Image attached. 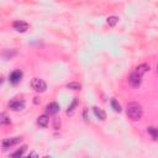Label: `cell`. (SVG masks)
Masks as SVG:
<instances>
[{
	"label": "cell",
	"mask_w": 158,
	"mask_h": 158,
	"mask_svg": "<svg viewBox=\"0 0 158 158\" xmlns=\"http://www.w3.org/2000/svg\"><path fill=\"white\" fill-rule=\"evenodd\" d=\"M147 132L152 136V138H154V140H157V138H158V129L157 127H148L147 129Z\"/></svg>",
	"instance_id": "cell-13"
},
{
	"label": "cell",
	"mask_w": 158,
	"mask_h": 158,
	"mask_svg": "<svg viewBox=\"0 0 158 158\" xmlns=\"http://www.w3.org/2000/svg\"><path fill=\"white\" fill-rule=\"evenodd\" d=\"M12 27L17 31V32H25L29 30V24L25 22V21H21V20H19V21H15L12 24Z\"/></svg>",
	"instance_id": "cell-6"
},
{
	"label": "cell",
	"mask_w": 158,
	"mask_h": 158,
	"mask_svg": "<svg viewBox=\"0 0 158 158\" xmlns=\"http://www.w3.org/2000/svg\"><path fill=\"white\" fill-rule=\"evenodd\" d=\"M157 69H158V67H157Z\"/></svg>",
	"instance_id": "cell-20"
},
{
	"label": "cell",
	"mask_w": 158,
	"mask_h": 158,
	"mask_svg": "<svg viewBox=\"0 0 158 158\" xmlns=\"http://www.w3.org/2000/svg\"><path fill=\"white\" fill-rule=\"evenodd\" d=\"M21 79H22V72L21 70H14L11 74H10V83L12 84H17L21 82Z\"/></svg>",
	"instance_id": "cell-7"
},
{
	"label": "cell",
	"mask_w": 158,
	"mask_h": 158,
	"mask_svg": "<svg viewBox=\"0 0 158 158\" xmlns=\"http://www.w3.org/2000/svg\"><path fill=\"white\" fill-rule=\"evenodd\" d=\"M31 87H32L33 90H36V91H38V93H43V91H46V89H47L46 82L42 81V79H40V78H33V79H32Z\"/></svg>",
	"instance_id": "cell-2"
},
{
	"label": "cell",
	"mask_w": 158,
	"mask_h": 158,
	"mask_svg": "<svg viewBox=\"0 0 158 158\" xmlns=\"http://www.w3.org/2000/svg\"><path fill=\"white\" fill-rule=\"evenodd\" d=\"M110 104H111V108H112V109H114L116 112H121V105L117 103V100H116V99H111Z\"/></svg>",
	"instance_id": "cell-12"
},
{
	"label": "cell",
	"mask_w": 158,
	"mask_h": 158,
	"mask_svg": "<svg viewBox=\"0 0 158 158\" xmlns=\"http://www.w3.org/2000/svg\"><path fill=\"white\" fill-rule=\"evenodd\" d=\"M67 88L68 89H72V90H81L82 89V85L77 83V82H72V83H68L67 84Z\"/></svg>",
	"instance_id": "cell-14"
},
{
	"label": "cell",
	"mask_w": 158,
	"mask_h": 158,
	"mask_svg": "<svg viewBox=\"0 0 158 158\" xmlns=\"http://www.w3.org/2000/svg\"><path fill=\"white\" fill-rule=\"evenodd\" d=\"M48 124H50V117H48V115H41V116H38V118H37V125H38L40 127L45 129V127L48 126Z\"/></svg>",
	"instance_id": "cell-8"
},
{
	"label": "cell",
	"mask_w": 158,
	"mask_h": 158,
	"mask_svg": "<svg viewBox=\"0 0 158 158\" xmlns=\"http://www.w3.org/2000/svg\"><path fill=\"white\" fill-rule=\"evenodd\" d=\"M9 108L12 111H21L25 109V101L24 100H12L9 103Z\"/></svg>",
	"instance_id": "cell-4"
},
{
	"label": "cell",
	"mask_w": 158,
	"mask_h": 158,
	"mask_svg": "<svg viewBox=\"0 0 158 158\" xmlns=\"http://www.w3.org/2000/svg\"><path fill=\"white\" fill-rule=\"evenodd\" d=\"M148 69H149V67L147 64H140V66L136 68V73H138L140 75H143Z\"/></svg>",
	"instance_id": "cell-11"
},
{
	"label": "cell",
	"mask_w": 158,
	"mask_h": 158,
	"mask_svg": "<svg viewBox=\"0 0 158 158\" xmlns=\"http://www.w3.org/2000/svg\"><path fill=\"white\" fill-rule=\"evenodd\" d=\"M77 104H78V100H77V99H74V101L72 103V105L68 108V110H67V114H70L73 110H74V108L77 106Z\"/></svg>",
	"instance_id": "cell-19"
},
{
	"label": "cell",
	"mask_w": 158,
	"mask_h": 158,
	"mask_svg": "<svg viewBox=\"0 0 158 158\" xmlns=\"http://www.w3.org/2000/svg\"><path fill=\"white\" fill-rule=\"evenodd\" d=\"M141 78H142V75H140L138 73H132L131 75H130V79H129V82H130V84L133 87V88H138L141 85Z\"/></svg>",
	"instance_id": "cell-5"
},
{
	"label": "cell",
	"mask_w": 158,
	"mask_h": 158,
	"mask_svg": "<svg viewBox=\"0 0 158 158\" xmlns=\"http://www.w3.org/2000/svg\"><path fill=\"white\" fill-rule=\"evenodd\" d=\"M15 54H16V51H14V50H12L11 52H9V51H5L3 56H4L5 58H12V57H14Z\"/></svg>",
	"instance_id": "cell-18"
},
{
	"label": "cell",
	"mask_w": 158,
	"mask_h": 158,
	"mask_svg": "<svg viewBox=\"0 0 158 158\" xmlns=\"http://www.w3.org/2000/svg\"><path fill=\"white\" fill-rule=\"evenodd\" d=\"M117 22H118V17H117V16H110V17H108V24H109V26L114 27Z\"/></svg>",
	"instance_id": "cell-15"
},
{
	"label": "cell",
	"mask_w": 158,
	"mask_h": 158,
	"mask_svg": "<svg viewBox=\"0 0 158 158\" xmlns=\"http://www.w3.org/2000/svg\"><path fill=\"white\" fill-rule=\"evenodd\" d=\"M142 115H143V109L138 103H130L127 105V116L132 121L141 120Z\"/></svg>",
	"instance_id": "cell-1"
},
{
	"label": "cell",
	"mask_w": 158,
	"mask_h": 158,
	"mask_svg": "<svg viewBox=\"0 0 158 158\" xmlns=\"http://www.w3.org/2000/svg\"><path fill=\"white\" fill-rule=\"evenodd\" d=\"M0 124H2V125L10 124V118L6 116V114H2V115H0Z\"/></svg>",
	"instance_id": "cell-16"
},
{
	"label": "cell",
	"mask_w": 158,
	"mask_h": 158,
	"mask_svg": "<svg viewBox=\"0 0 158 158\" xmlns=\"http://www.w3.org/2000/svg\"><path fill=\"white\" fill-rule=\"evenodd\" d=\"M22 138L21 137H14V138H6V140L3 141V148L4 149H8L15 145H17L19 142H21Z\"/></svg>",
	"instance_id": "cell-3"
},
{
	"label": "cell",
	"mask_w": 158,
	"mask_h": 158,
	"mask_svg": "<svg viewBox=\"0 0 158 158\" xmlns=\"http://www.w3.org/2000/svg\"><path fill=\"white\" fill-rule=\"evenodd\" d=\"M93 111H94V115L96 116V118H99V120H101V121H104L105 118H106V112L103 110V109H100V108H93Z\"/></svg>",
	"instance_id": "cell-10"
},
{
	"label": "cell",
	"mask_w": 158,
	"mask_h": 158,
	"mask_svg": "<svg viewBox=\"0 0 158 158\" xmlns=\"http://www.w3.org/2000/svg\"><path fill=\"white\" fill-rule=\"evenodd\" d=\"M26 148H27L26 146H22V147H21V149H17V151H16V152H14L11 156H12V157H21V156H24V153H25Z\"/></svg>",
	"instance_id": "cell-17"
},
{
	"label": "cell",
	"mask_w": 158,
	"mask_h": 158,
	"mask_svg": "<svg viewBox=\"0 0 158 158\" xmlns=\"http://www.w3.org/2000/svg\"><path fill=\"white\" fill-rule=\"evenodd\" d=\"M59 111V105L57 103H51L46 106V112L47 115H56Z\"/></svg>",
	"instance_id": "cell-9"
}]
</instances>
